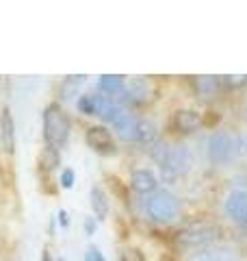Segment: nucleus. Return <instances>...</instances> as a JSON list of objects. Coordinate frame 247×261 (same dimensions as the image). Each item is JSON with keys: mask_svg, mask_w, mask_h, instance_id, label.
<instances>
[{"mask_svg": "<svg viewBox=\"0 0 247 261\" xmlns=\"http://www.w3.org/2000/svg\"><path fill=\"white\" fill-rule=\"evenodd\" d=\"M56 220H59L61 228H68V226H70V218H68V211H65V209H59V214H56Z\"/></svg>", "mask_w": 247, "mask_h": 261, "instance_id": "a878e982", "label": "nucleus"}, {"mask_svg": "<svg viewBox=\"0 0 247 261\" xmlns=\"http://www.w3.org/2000/svg\"><path fill=\"white\" fill-rule=\"evenodd\" d=\"M37 166H39V172L48 178L56 168L61 166V150L59 148H52V146H44L41 152H39Z\"/></svg>", "mask_w": 247, "mask_h": 261, "instance_id": "dca6fc26", "label": "nucleus"}, {"mask_svg": "<svg viewBox=\"0 0 247 261\" xmlns=\"http://www.w3.org/2000/svg\"><path fill=\"white\" fill-rule=\"evenodd\" d=\"M156 94H159V89H156L152 79H147V76H133L130 81H126L123 92L117 98V102L123 105V107H126V105H128V107H145V105L154 102Z\"/></svg>", "mask_w": 247, "mask_h": 261, "instance_id": "423d86ee", "label": "nucleus"}, {"mask_svg": "<svg viewBox=\"0 0 247 261\" xmlns=\"http://www.w3.org/2000/svg\"><path fill=\"white\" fill-rule=\"evenodd\" d=\"M89 205H91V211H94V218L96 220H106L111 214V202H109V196L102 190L100 185H94L89 190Z\"/></svg>", "mask_w": 247, "mask_h": 261, "instance_id": "ddd939ff", "label": "nucleus"}, {"mask_svg": "<svg viewBox=\"0 0 247 261\" xmlns=\"http://www.w3.org/2000/svg\"><path fill=\"white\" fill-rule=\"evenodd\" d=\"M143 209H145V216L152 222L163 226L174 224L180 218V211H182L178 196L169 190H156L152 196H147V200L143 202Z\"/></svg>", "mask_w": 247, "mask_h": 261, "instance_id": "20e7f679", "label": "nucleus"}, {"mask_svg": "<svg viewBox=\"0 0 247 261\" xmlns=\"http://www.w3.org/2000/svg\"><path fill=\"white\" fill-rule=\"evenodd\" d=\"M221 238V226L212 224V222H191L182 226L180 231L174 235V244L180 250H197L204 246H210V244H217Z\"/></svg>", "mask_w": 247, "mask_h": 261, "instance_id": "7ed1b4c3", "label": "nucleus"}, {"mask_svg": "<svg viewBox=\"0 0 247 261\" xmlns=\"http://www.w3.org/2000/svg\"><path fill=\"white\" fill-rule=\"evenodd\" d=\"M152 159L159 163L165 181H176L180 176H187L193 166V157L189 146L182 142H156L152 146Z\"/></svg>", "mask_w": 247, "mask_h": 261, "instance_id": "f257e3e1", "label": "nucleus"}, {"mask_svg": "<svg viewBox=\"0 0 247 261\" xmlns=\"http://www.w3.org/2000/svg\"><path fill=\"white\" fill-rule=\"evenodd\" d=\"M123 85H126V76H121V74H102L100 81H98L100 94L111 98V100H117V98L121 96Z\"/></svg>", "mask_w": 247, "mask_h": 261, "instance_id": "2eb2a0df", "label": "nucleus"}, {"mask_svg": "<svg viewBox=\"0 0 247 261\" xmlns=\"http://www.w3.org/2000/svg\"><path fill=\"white\" fill-rule=\"evenodd\" d=\"M85 144L91 148L96 154H115L117 152V144H115V137L104 124H94L87 128L85 133Z\"/></svg>", "mask_w": 247, "mask_h": 261, "instance_id": "6e6552de", "label": "nucleus"}, {"mask_svg": "<svg viewBox=\"0 0 247 261\" xmlns=\"http://www.w3.org/2000/svg\"><path fill=\"white\" fill-rule=\"evenodd\" d=\"M0 146L9 157L15 152V120L9 107H3L0 111Z\"/></svg>", "mask_w": 247, "mask_h": 261, "instance_id": "f8f14e48", "label": "nucleus"}, {"mask_svg": "<svg viewBox=\"0 0 247 261\" xmlns=\"http://www.w3.org/2000/svg\"><path fill=\"white\" fill-rule=\"evenodd\" d=\"M219 120H221V116H219L217 111H206V113H202V126L212 128L215 124H219Z\"/></svg>", "mask_w": 247, "mask_h": 261, "instance_id": "b1692460", "label": "nucleus"}, {"mask_svg": "<svg viewBox=\"0 0 247 261\" xmlns=\"http://www.w3.org/2000/svg\"><path fill=\"white\" fill-rule=\"evenodd\" d=\"M102 102H104V96L100 92L82 94V96H78V100H76V109L82 113V116H98L100 109H102Z\"/></svg>", "mask_w": 247, "mask_h": 261, "instance_id": "6ab92c4d", "label": "nucleus"}, {"mask_svg": "<svg viewBox=\"0 0 247 261\" xmlns=\"http://www.w3.org/2000/svg\"><path fill=\"white\" fill-rule=\"evenodd\" d=\"M241 152H243V137L232 135L228 130H212L208 144H206V154L215 166H226V163L234 161Z\"/></svg>", "mask_w": 247, "mask_h": 261, "instance_id": "39448f33", "label": "nucleus"}, {"mask_svg": "<svg viewBox=\"0 0 247 261\" xmlns=\"http://www.w3.org/2000/svg\"><path fill=\"white\" fill-rule=\"evenodd\" d=\"M182 261H243V252L234 244L217 242L210 244V246L184 252Z\"/></svg>", "mask_w": 247, "mask_h": 261, "instance_id": "0eeeda50", "label": "nucleus"}, {"mask_svg": "<svg viewBox=\"0 0 247 261\" xmlns=\"http://www.w3.org/2000/svg\"><path fill=\"white\" fill-rule=\"evenodd\" d=\"M189 81H191V87H193V92L197 94V98H204V100H208V98H215L217 92L221 89L219 76L202 74V76H191Z\"/></svg>", "mask_w": 247, "mask_h": 261, "instance_id": "4468645a", "label": "nucleus"}, {"mask_svg": "<svg viewBox=\"0 0 247 261\" xmlns=\"http://www.w3.org/2000/svg\"><path fill=\"white\" fill-rule=\"evenodd\" d=\"M224 214L236 224H247V190H232L226 196Z\"/></svg>", "mask_w": 247, "mask_h": 261, "instance_id": "9d476101", "label": "nucleus"}, {"mask_svg": "<svg viewBox=\"0 0 247 261\" xmlns=\"http://www.w3.org/2000/svg\"><path fill=\"white\" fill-rule=\"evenodd\" d=\"M219 85L224 89H241L247 85V74H226L219 76Z\"/></svg>", "mask_w": 247, "mask_h": 261, "instance_id": "412c9836", "label": "nucleus"}, {"mask_svg": "<svg viewBox=\"0 0 247 261\" xmlns=\"http://www.w3.org/2000/svg\"><path fill=\"white\" fill-rule=\"evenodd\" d=\"M74 183H76V172H74L72 168H63L61 174H59V185L63 190H72Z\"/></svg>", "mask_w": 247, "mask_h": 261, "instance_id": "5701e85b", "label": "nucleus"}, {"mask_svg": "<svg viewBox=\"0 0 247 261\" xmlns=\"http://www.w3.org/2000/svg\"><path fill=\"white\" fill-rule=\"evenodd\" d=\"M39 261H54L52 255H50V250H44V252H41V259H39Z\"/></svg>", "mask_w": 247, "mask_h": 261, "instance_id": "cd10ccee", "label": "nucleus"}, {"mask_svg": "<svg viewBox=\"0 0 247 261\" xmlns=\"http://www.w3.org/2000/svg\"><path fill=\"white\" fill-rule=\"evenodd\" d=\"M85 233L87 235L96 233V218H85Z\"/></svg>", "mask_w": 247, "mask_h": 261, "instance_id": "bb28decb", "label": "nucleus"}, {"mask_svg": "<svg viewBox=\"0 0 247 261\" xmlns=\"http://www.w3.org/2000/svg\"><path fill=\"white\" fill-rule=\"evenodd\" d=\"M128 187L139 196H152L156 190H159V178H156V174L152 172V170L139 168L130 174Z\"/></svg>", "mask_w": 247, "mask_h": 261, "instance_id": "9b49d317", "label": "nucleus"}, {"mask_svg": "<svg viewBox=\"0 0 247 261\" xmlns=\"http://www.w3.org/2000/svg\"><path fill=\"white\" fill-rule=\"evenodd\" d=\"M119 261H147V259H145V255L141 252V248L128 246V248H123V250H121Z\"/></svg>", "mask_w": 247, "mask_h": 261, "instance_id": "4be33fe9", "label": "nucleus"}, {"mask_svg": "<svg viewBox=\"0 0 247 261\" xmlns=\"http://www.w3.org/2000/svg\"><path fill=\"white\" fill-rule=\"evenodd\" d=\"M137 122H139V116L135 113L126 111L123 116L115 122V130H117V135L121 137L123 142H135V135H137Z\"/></svg>", "mask_w": 247, "mask_h": 261, "instance_id": "a211bd4d", "label": "nucleus"}, {"mask_svg": "<svg viewBox=\"0 0 247 261\" xmlns=\"http://www.w3.org/2000/svg\"><path fill=\"white\" fill-rule=\"evenodd\" d=\"M41 133H44V144L52 146V148H63L70 140L72 133V120L68 116V111L61 107V102H50L44 109L41 116Z\"/></svg>", "mask_w": 247, "mask_h": 261, "instance_id": "f03ea898", "label": "nucleus"}, {"mask_svg": "<svg viewBox=\"0 0 247 261\" xmlns=\"http://www.w3.org/2000/svg\"><path fill=\"white\" fill-rule=\"evenodd\" d=\"M85 261H106V257L98 246H89L85 250Z\"/></svg>", "mask_w": 247, "mask_h": 261, "instance_id": "393cba45", "label": "nucleus"}, {"mask_svg": "<svg viewBox=\"0 0 247 261\" xmlns=\"http://www.w3.org/2000/svg\"><path fill=\"white\" fill-rule=\"evenodd\" d=\"M85 81H87V74H70V76H65L61 81V85H59L61 100H72L74 96H78V89L85 85Z\"/></svg>", "mask_w": 247, "mask_h": 261, "instance_id": "aec40b11", "label": "nucleus"}, {"mask_svg": "<svg viewBox=\"0 0 247 261\" xmlns=\"http://www.w3.org/2000/svg\"><path fill=\"white\" fill-rule=\"evenodd\" d=\"M159 142V128L152 120L147 118H139L137 122V135H135V144H143V146H154Z\"/></svg>", "mask_w": 247, "mask_h": 261, "instance_id": "f3484780", "label": "nucleus"}, {"mask_svg": "<svg viewBox=\"0 0 247 261\" xmlns=\"http://www.w3.org/2000/svg\"><path fill=\"white\" fill-rule=\"evenodd\" d=\"M169 128L176 135H193L202 128V113L195 109H178L171 113Z\"/></svg>", "mask_w": 247, "mask_h": 261, "instance_id": "1a4fd4ad", "label": "nucleus"}]
</instances>
